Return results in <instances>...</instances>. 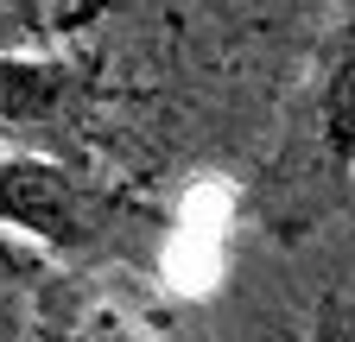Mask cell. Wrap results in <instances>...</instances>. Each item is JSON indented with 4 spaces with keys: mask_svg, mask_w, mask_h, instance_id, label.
Masks as SVG:
<instances>
[{
    "mask_svg": "<svg viewBox=\"0 0 355 342\" xmlns=\"http://www.w3.org/2000/svg\"><path fill=\"white\" fill-rule=\"evenodd\" d=\"M121 209L108 190L83 184L64 159L44 152H0V228L32 235L38 247L70 253V260H89L121 235Z\"/></svg>",
    "mask_w": 355,
    "mask_h": 342,
    "instance_id": "cell-2",
    "label": "cell"
},
{
    "mask_svg": "<svg viewBox=\"0 0 355 342\" xmlns=\"http://www.w3.org/2000/svg\"><path fill=\"white\" fill-rule=\"evenodd\" d=\"M355 184V0L330 13L311 70L298 82L292 146L273 165V184L260 190V222L279 241L311 235L343 190Z\"/></svg>",
    "mask_w": 355,
    "mask_h": 342,
    "instance_id": "cell-1",
    "label": "cell"
},
{
    "mask_svg": "<svg viewBox=\"0 0 355 342\" xmlns=\"http://www.w3.org/2000/svg\"><path fill=\"white\" fill-rule=\"evenodd\" d=\"M89 89H96V57H76V51L0 57V140H32V134L70 127Z\"/></svg>",
    "mask_w": 355,
    "mask_h": 342,
    "instance_id": "cell-3",
    "label": "cell"
},
{
    "mask_svg": "<svg viewBox=\"0 0 355 342\" xmlns=\"http://www.w3.org/2000/svg\"><path fill=\"white\" fill-rule=\"evenodd\" d=\"M304 342H355V298L324 291L318 311H311V336Z\"/></svg>",
    "mask_w": 355,
    "mask_h": 342,
    "instance_id": "cell-6",
    "label": "cell"
},
{
    "mask_svg": "<svg viewBox=\"0 0 355 342\" xmlns=\"http://www.w3.org/2000/svg\"><path fill=\"white\" fill-rule=\"evenodd\" d=\"M32 342H159L133 311L108 305L83 279H44L32 291Z\"/></svg>",
    "mask_w": 355,
    "mask_h": 342,
    "instance_id": "cell-4",
    "label": "cell"
},
{
    "mask_svg": "<svg viewBox=\"0 0 355 342\" xmlns=\"http://www.w3.org/2000/svg\"><path fill=\"white\" fill-rule=\"evenodd\" d=\"M102 7H51V0H0V57L58 51L64 38L96 26Z\"/></svg>",
    "mask_w": 355,
    "mask_h": 342,
    "instance_id": "cell-5",
    "label": "cell"
}]
</instances>
